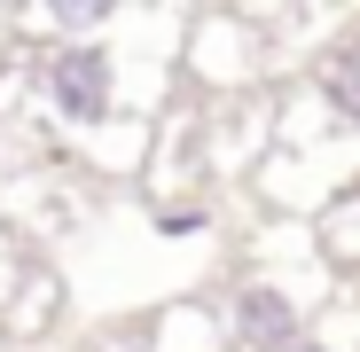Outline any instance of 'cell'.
Returning a JSON list of instances; mask_svg holds the SVG:
<instances>
[{
    "instance_id": "cell-1",
    "label": "cell",
    "mask_w": 360,
    "mask_h": 352,
    "mask_svg": "<svg viewBox=\"0 0 360 352\" xmlns=\"http://www.w3.org/2000/svg\"><path fill=\"white\" fill-rule=\"evenodd\" d=\"M134 32V8L117 32L102 39H71V47H24V79H32V110L39 126H55L63 141H102L117 126H157L165 117V94L180 79V47H126Z\"/></svg>"
},
{
    "instance_id": "cell-2",
    "label": "cell",
    "mask_w": 360,
    "mask_h": 352,
    "mask_svg": "<svg viewBox=\"0 0 360 352\" xmlns=\"http://www.w3.org/2000/svg\"><path fill=\"white\" fill-rule=\"evenodd\" d=\"M337 298H345V282L321 251V227L266 219L243 243V259H235V274L212 306L227 321V352H290Z\"/></svg>"
},
{
    "instance_id": "cell-3",
    "label": "cell",
    "mask_w": 360,
    "mask_h": 352,
    "mask_svg": "<svg viewBox=\"0 0 360 352\" xmlns=\"http://www.w3.org/2000/svg\"><path fill=\"white\" fill-rule=\"evenodd\" d=\"M290 71V55L266 24V8H204L188 16V39H180V79L204 86L212 102H243L266 94V79Z\"/></svg>"
},
{
    "instance_id": "cell-4",
    "label": "cell",
    "mask_w": 360,
    "mask_h": 352,
    "mask_svg": "<svg viewBox=\"0 0 360 352\" xmlns=\"http://www.w3.org/2000/svg\"><path fill=\"white\" fill-rule=\"evenodd\" d=\"M251 188H259L266 219L321 227L360 188V133H329V141H306V149H266V164L251 172Z\"/></svg>"
},
{
    "instance_id": "cell-5",
    "label": "cell",
    "mask_w": 360,
    "mask_h": 352,
    "mask_svg": "<svg viewBox=\"0 0 360 352\" xmlns=\"http://www.w3.org/2000/svg\"><path fill=\"white\" fill-rule=\"evenodd\" d=\"M306 86H314V94H321V110L337 117V133H360V8H352V24L314 55Z\"/></svg>"
},
{
    "instance_id": "cell-6",
    "label": "cell",
    "mask_w": 360,
    "mask_h": 352,
    "mask_svg": "<svg viewBox=\"0 0 360 352\" xmlns=\"http://www.w3.org/2000/svg\"><path fill=\"white\" fill-rule=\"evenodd\" d=\"M63 274H47V266H24L16 289H8V306H0V337L8 344H39L55 321H63Z\"/></svg>"
},
{
    "instance_id": "cell-7",
    "label": "cell",
    "mask_w": 360,
    "mask_h": 352,
    "mask_svg": "<svg viewBox=\"0 0 360 352\" xmlns=\"http://www.w3.org/2000/svg\"><path fill=\"white\" fill-rule=\"evenodd\" d=\"M149 344L157 352H227V321L212 298H172V306H157Z\"/></svg>"
},
{
    "instance_id": "cell-8",
    "label": "cell",
    "mask_w": 360,
    "mask_h": 352,
    "mask_svg": "<svg viewBox=\"0 0 360 352\" xmlns=\"http://www.w3.org/2000/svg\"><path fill=\"white\" fill-rule=\"evenodd\" d=\"M321 251H329V266H337V282L345 274H360V188L321 219Z\"/></svg>"
},
{
    "instance_id": "cell-9",
    "label": "cell",
    "mask_w": 360,
    "mask_h": 352,
    "mask_svg": "<svg viewBox=\"0 0 360 352\" xmlns=\"http://www.w3.org/2000/svg\"><path fill=\"white\" fill-rule=\"evenodd\" d=\"M290 352H360V306H352V298H337V306H329L306 337H297Z\"/></svg>"
},
{
    "instance_id": "cell-10",
    "label": "cell",
    "mask_w": 360,
    "mask_h": 352,
    "mask_svg": "<svg viewBox=\"0 0 360 352\" xmlns=\"http://www.w3.org/2000/svg\"><path fill=\"white\" fill-rule=\"evenodd\" d=\"M0 266H16V235L8 227H0Z\"/></svg>"
}]
</instances>
